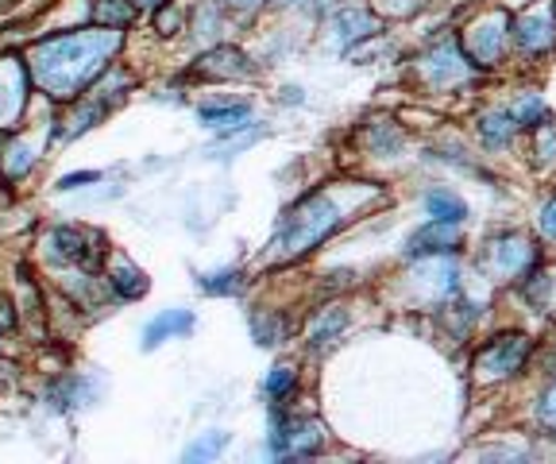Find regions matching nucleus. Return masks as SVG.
I'll list each match as a JSON object with an SVG mask.
<instances>
[{
    "label": "nucleus",
    "mask_w": 556,
    "mask_h": 464,
    "mask_svg": "<svg viewBox=\"0 0 556 464\" xmlns=\"http://www.w3.org/2000/svg\"><path fill=\"white\" fill-rule=\"evenodd\" d=\"M124 51V32L89 24L70 27V32H51L35 39L24 51L31 86L51 101H78L86 97L104 74L116 66V54Z\"/></svg>",
    "instance_id": "1"
},
{
    "label": "nucleus",
    "mask_w": 556,
    "mask_h": 464,
    "mask_svg": "<svg viewBox=\"0 0 556 464\" xmlns=\"http://www.w3.org/2000/svg\"><path fill=\"white\" fill-rule=\"evenodd\" d=\"M367 190H348V183L337 190H317V193H305L302 202L282 217L278 225L275 240H270V260L275 263H290V260H302L309 255L317 244L344 228L352 221V213L359 210Z\"/></svg>",
    "instance_id": "2"
},
{
    "label": "nucleus",
    "mask_w": 556,
    "mask_h": 464,
    "mask_svg": "<svg viewBox=\"0 0 556 464\" xmlns=\"http://www.w3.org/2000/svg\"><path fill=\"white\" fill-rule=\"evenodd\" d=\"M483 267L491 279L518 283L538 267V244L526 233H498L483 252Z\"/></svg>",
    "instance_id": "3"
},
{
    "label": "nucleus",
    "mask_w": 556,
    "mask_h": 464,
    "mask_svg": "<svg viewBox=\"0 0 556 464\" xmlns=\"http://www.w3.org/2000/svg\"><path fill=\"white\" fill-rule=\"evenodd\" d=\"M530 337L526 334H503V337H491L483 349L476 352L471 360V372H476L479 384H503V379H514L530 356Z\"/></svg>",
    "instance_id": "4"
},
{
    "label": "nucleus",
    "mask_w": 556,
    "mask_h": 464,
    "mask_svg": "<svg viewBox=\"0 0 556 464\" xmlns=\"http://www.w3.org/2000/svg\"><path fill=\"white\" fill-rule=\"evenodd\" d=\"M93 244H101V237L78 225H54L39 240V248H43V255L54 267H81V272H93L97 260H101V248Z\"/></svg>",
    "instance_id": "5"
},
{
    "label": "nucleus",
    "mask_w": 556,
    "mask_h": 464,
    "mask_svg": "<svg viewBox=\"0 0 556 464\" xmlns=\"http://www.w3.org/2000/svg\"><path fill=\"white\" fill-rule=\"evenodd\" d=\"M325 429L309 418H294V414H275L267 434V453L278 461H298V456L321 453Z\"/></svg>",
    "instance_id": "6"
},
{
    "label": "nucleus",
    "mask_w": 556,
    "mask_h": 464,
    "mask_svg": "<svg viewBox=\"0 0 556 464\" xmlns=\"http://www.w3.org/2000/svg\"><path fill=\"white\" fill-rule=\"evenodd\" d=\"M31 74H27L24 54H4L0 59V128L9 131L20 124L27 101H31Z\"/></svg>",
    "instance_id": "7"
},
{
    "label": "nucleus",
    "mask_w": 556,
    "mask_h": 464,
    "mask_svg": "<svg viewBox=\"0 0 556 464\" xmlns=\"http://www.w3.org/2000/svg\"><path fill=\"white\" fill-rule=\"evenodd\" d=\"M506 36H510V20H506V12H486V16H479L476 24L464 32L460 47L468 51V59L476 62V66H498Z\"/></svg>",
    "instance_id": "8"
},
{
    "label": "nucleus",
    "mask_w": 556,
    "mask_h": 464,
    "mask_svg": "<svg viewBox=\"0 0 556 464\" xmlns=\"http://www.w3.org/2000/svg\"><path fill=\"white\" fill-rule=\"evenodd\" d=\"M514 39H518L521 54H548L556 47V12L553 4L541 12H526L521 20L510 24Z\"/></svg>",
    "instance_id": "9"
},
{
    "label": "nucleus",
    "mask_w": 556,
    "mask_h": 464,
    "mask_svg": "<svg viewBox=\"0 0 556 464\" xmlns=\"http://www.w3.org/2000/svg\"><path fill=\"white\" fill-rule=\"evenodd\" d=\"M104 287L113 290V298H121V302H136V298L148 294V275L139 272L136 263L128 260V255H113V263H109V272H104Z\"/></svg>",
    "instance_id": "10"
},
{
    "label": "nucleus",
    "mask_w": 556,
    "mask_h": 464,
    "mask_svg": "<svg viewBox=\"0 0 556 464\" xmlns=\"http://www.w3.org/2000/svg\"><path fill=\"white\" fill-rule=\"evenodd\" d=\"M409 255H444V252H460V228L444 225V221H429L426 228H417L409 237Z\"/></svg>",
    "instance_id": "11"
},
{
    "label": "nucleus",
    "mask_w": 556,
    "mask_h": 464,
    "mask_svg": "<svg viewBox=\"0 0 556 464\" xmlns=\"http://www.w3.org/2000/svg\"><path fill=\"white\" fill-rule=\"evenodd\" d=\"M198 74L201 78H248L252 74V62L248 54L236 51V47H213L198 59Z\"/></svg>",
    "instance_id": "12"
},
{
    "label": "nucleus",
    "mask_w": 556,
    "mask_h": 464,
    "mask_svg": "<svg viewBox=\"0 0 556 464\" xmlns=\"http://www.w3.org/2000/svg\"><path fill=\"white\" fill-rule=\"evenodd\" d=\"M332 43L344 51V47H352V43H359V39H367V36H375L379 32V20L371 16L367 9H340V12H332Z\"/></svg>",
    "instance_id": "13"
},
{
    "label": "nucleus",
    "mask_w": 556,
    "mask_h": 464,
    "mask_svg": "<svg viewBox=\"0 0 556 464\" xmlns=\"http://www.w3.org/2000/svg\"><path fill=\"white\" fill-rule=\"evenodd\" d=\"M193 329L190 310H163L155 322L143 325V349H159V344L174 341V337H186Z\"/></svg>",
    "instance_id": "14"
},
{
    "label": "nucleus",
    "mask_w": 556,
    "mask_h": 464,
    "mask_svg": "<svg viewBox=\"0 0 556 464\" xmlns=\"http://www.w3.org/2000/svg\"><path fill=\"white\" fill-rule=\"evenodd\" d=\"M252 116V105L248 101H208V105L198 109V121L205 128H217V131H232V128H243Z\"/></svg>",
    "instance_id": "15"
},
{
    "label": "nucleus",
    "mask_w": 556,
    "mask_h": 464,
    "mask_svg": "<svg viewBox=\"0 0 556 464\" xmlns=\"http://www.w3.org/2000/svg\"><path fill=\"white\" fill-rule=\"evenodd\" d=\"M344 329H348V310L329 306L309 322V329H305V344H309V349H329L332 341H340Z\"/></svg>",
    "instance_id": "16"
},
{
    "label": "nucleus",
    "mask_w": 556,
    "mask_h": 464,
    "mask_svg": "<svg viewBox=\"0 0 556 464\" xmlns=\"http://www.w3.org/2000/svg\"><path fill=\"white\" fill-rule=\"evenodd\" d=\"M47 403H51L54 411L86 406L89 403V379L86 376H66V372H62V376L51 384V391H47Z\"/></svg>",
    "instance_id": "17"
},
{
    "label": "nucleus",
    "mask_w": 556,
    "mask_h": 464,
    "mask_svg": "<svg viewBox=\"0 0 556 464\" xmlns=\"http://www.w3.org/2000/svg\"><path fill=\"white\" fill-rule=\"evenodd\" d=\"M136 4L131 0H93L89 4V20L101 27H113V32H128L136 24Z\"/></svg>",
    "instance_id": "18"
},
{
    "label": "nucleus",
    "mask_w": 556,
    "mask_h": 464,
    "mask_svg": "<svg viewBox=\"0 0 556 464\" xmlns=\"http://www.w3.org/2000/svg\"><path fill=\"white\" fill-rule=\"evenodd\" d=\"M426 210H429V221H444V225H464V217H468V205L452 190H444V186L426 190Z\"/></svg>",
    "instance_id": "19"
},
{
    "label": "nucleus",
    "mask_w": 556,
    "mask_h": 464,
    "mask_svg": "<svg viewBox=\"0 0 556 464\" xmlns=\"http://www.w3.org/2000/svg\"><path fill=\"white\" fill-rule=\"evenodd\" d=\"M294 391H298L294 364H275V368L267 372V379H263V399H267L270 406H287Z\"/></svg>",
    "instance_id": "20"
},
{
    "label": "nucleus",
    "mask_w": 556,
    "mask_h": 464,
    "mask_svg": "<svg viewBox=\"0 0 556 464\" xmlns=\"http://www.w3.org/2000/svg\"><path fill=\"white\" fill-rule=\"evenodd\" d=\"M35 148L24 140V136H16V140H9V148L0 151V171L12 178V183H20L24 175H31V167H35Z\"/></svg>",
    "instance_id": "21"
},
{
    "label": "nucleus",
    "mask_w": 556,
    "mask_h": 464,
    "mask_svg": "<svg viewBox=\"0 0 556 464\" xmlns=\"http://www.w3.org/2000/svg\"><path fill=\"white\" fill-rule=\"evenodd\" d=\"M514 131H518V124H514V116L503 113V109H495V113H486L483 121H479V136H483L486 148H510Z\"/></svg>",
    "instance_id": "22"
},
{
    "label": "nucleus",
    "mask_w": 556,
    "mask_h": 464,
    "mask_svg": "<svg viewBox=\"0 0 556 464\" xmlns=\"http://www.w3.org/2000/svg\"><path fill=\"white\" fill-rule=\"evenodd\" d=\"M225 449H228V434H225V429H208V434H201V438L193 441L190 449H186L182 461H190V464L213 461V456H220Z\"/></svg>",
    "instance_id": "23"
},
{
    "label": "nucleus",
    "mask_w": 556,
    "mask_h": 464,
    "mask_svg": "<svg viewBox=\"0 0 556 464\" xmlns=\"http://www.w3.org/2000/svg\"><path fill=\"white\" fill-rule=\"evenodd\" d=\"M252 334L260 344H282L287 341V322L278 314H263V310H255L252 314Z\"/></svg>",
    "instance_id": "24"
},
{
    "label": "nucleus",
    "mask_w": 556,
    "mask_h": 464,
    "mask_svg": "<svg viewBox=\"0 0 556 464\" xmlns=\"http://www.w3.org/2000/svg\"><path fill=\"white\" fill-rule=\"evenodd\" d=\"M530 131H533V155H538V163H553L556 159V121L545 113Z\"/></svg>",
    "instance_id": "25"
},
{
    "label": "nucleus",
    "mask_w": 556,
    "mask_h": 464,
    "mask_svg": "<svg viewBox=\"0 0 556 464\" xmlns=\"http://www.w3.org/2000/svg\"><path fill=\"white\" fill-rule=\"evenodd\" d=\"M243 272H236V267H225V272H213L201 279V290L205 294H240L243 290Z\"/></svg>",
    "instance_id": "26"
},
{
    "label": "nucleus",
    "mask_w": 556,
    "mask_h": 464,
    "mask_svg": "<svg viewBox=\"0 0 556 464\" xmlns=\"http://www.w3.org/2000/svg\"><path fill=\"white\" fill-rule=\"evenodd\" d=\"M545 113H548V109H545V101H541L538 93L518 97V101H514V109H510V116H514V124H518V128H533V124H538Z\"/></svg>",
    "instance_id": "27"
},
{
    "label": "nucleus",
    "mask_w": 556,
    "mask_h": 464,
    "mask_svg": "<svg viewBox=\"0 0 556 464\" xmlns=\"http://www.w3.org/2000/svg\"><path fill=\"white\" fill-rule=\"evenodd\" d=\"M186 12L178 9V4H166V9H159V12H151V24L159 27V36H174L178 27H186Z\"/></svg>",
    "instance_id": "28"
},
{
    "label": "nucleus",
    "mask_w": 556,
    "mask_h": 464,
    "mask_svg": "<svg viewBox=\"0 0 556 464\" xmlns=\"http://www.w3.org/2000/svg\"><path fill=\"white\" fill-rule=\"evenodd\" d=\"M538 422L556 438V384L548 387L545 394H541V403H538Z\"/></svg>",
    "instance_id": "29"
},
{
    "label": "nucleus",
    "mask_w": 556,
    "mask_h": 464,
    "mask_svg": "<svg viewBox=\"0 0 556 464\" xmlns=\"http://www.w3.org/2000/svg\"><path fill=\"white\" fill-rule=\"evenodd\" d=\"M97 183H101V171H74V175L59 178V190L70 193V190H81V186H97Z\"/></svg>",
    "instance_id": "30"
},
{
    "label": "nucleus",
    "mask_w": 556,
    "mask_h": 464,
    "mask_svg": "<svg viewBox=\"0 0 556 464\" xmlns=\"http://www.w3.org/2000/svg\"><path fill=\"white\" fill-rule=\"evenodd\" d=\"M538 225H541V237H545V240H556V198H548V202L541 205Z\"/></svg>",
    "instance_id": "31"
},
{
    "label": "nucleus",
    "mask_w": 556,
    "mask_h": 464,
    "mask_svg": "<svg viewBox=\"0 0 556 464\" xmlns=\"http://www.w3.org/2000/svg\"><path fill=\"white\" fill-rule=\"evenodd\" d=\"M228 12H240V16H255V12L267 4V0H220Z\"/></svg>",
    "instance_id": "32"
},
{
    "label": "nucleus",
    "mask_w": 556,
    "mask_h": 464,
    "mask_svg": "<svg viewBox=\"0 0 556 464\" xmlns=\"http://www.w3.org/2000/svg\"><path fill=\"white\" fill-rule=\"evenodd\" d=\"M16 329V314H12V302H0V334Z\"/></svg>",
    "instance_id": "33"
},
{
    "label": "nucleus",
    "mask_w": 556,
    "mask_h": 464,
    "mask_svg": "<svg viewBox=\"0 0 556 464\" xmlns=\"http://www.w3.org/2000/svg\"><path fill=\"white\" fill-rule=\"evenodd\" d=\"M139 12H159V9H166V4H174V0H131Z\"/></svg>",
    "instance_id": "34"
},
{
    "label": "nucleus",
    "mask_w": 556,
    "mask_h": 464,
    "mask_svg": "<svg viewBox=\"0 0 556 464\" xmlns=\"http://www.w3.org/2000/svg\"><path fill=\"white\" fill-rule=\"evenodd\" d=\"M275 4H302V0H275Z\"/></svg>",
    "instance_id": "35"
},
{
    "label": "nucleus",
    "mask_w": 556,
    "mask_h": 464,
    "mask_svg": "<svg viewBox=\"0 0 556 464\" xmlns=\"http://www.w3.org/2000/svg\"><path fill=\"white\" fill-rule=\"evenodd\" d=\"M553 12H556V0H553Z\"/></svg>",
    "instance_id": "36"
}]
</instances>
